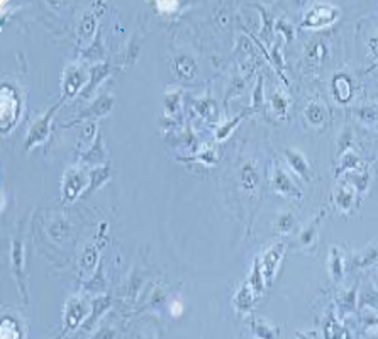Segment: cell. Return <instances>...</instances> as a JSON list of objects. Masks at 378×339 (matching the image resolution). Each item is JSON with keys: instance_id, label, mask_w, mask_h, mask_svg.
<instances>
[{"instance_id": "6da1fadb", "label": "cell", "mask_w": 378, "mask_h": 339, "mask_svg": "<svg viewBox=\"0 0 378 339\" xmlns=\"http://www.w3.org/2000/svg\"><path fill=\"white\" fill-rule=\"evenodd\" d=\"M172 310H173V314H180L182 312V305H180V302H175V304L172 305Z\"/></svg>"}, {"instance_id": "7a4b0ae2", "label": "cell", "mask_w": 378, "mask_h": 339, "mask_svg": "<svg viewBox=\"0 0 378 339\" xmlns=\"http://www.w3.org/2000/svg\"><path fill=\"white\" fill-rule=\"evenodd\" d=\"M159 5V9L161 7H164V9H168V7H177V4H158Z\"/></svg>"}]
</instances>
